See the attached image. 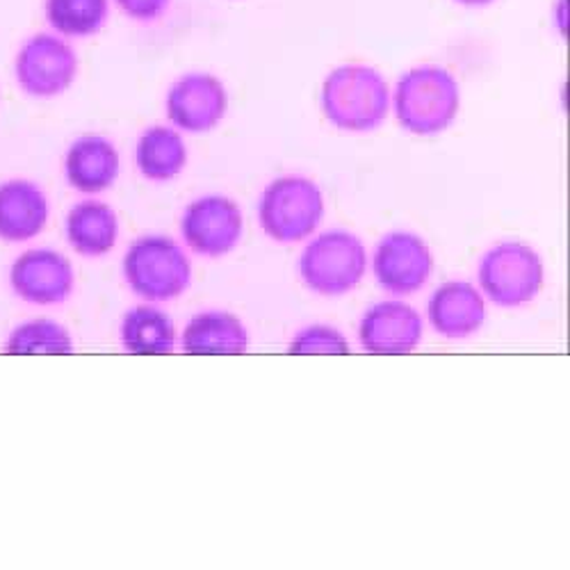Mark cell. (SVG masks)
I'll return each instance as SVG.
<instances>
[{
	"instance_id": "obj_1",
	"label": "cell",
	"mask_w": 570,
	"mask_h": 570,
	"mask_svg": "<svg viewBox=\"0 0 570 570\" xmlns=\"http://www.w3.org/2000/svg\"><path fill=\"white\" fill-rule=\"evenodd\" d=\"M320 106L334 128L370 132L391 115V85L379 69L347 62L326 73L320 89Z\"/></svg>"
},
{
	"instance_id": "obj_2",
	"label": "cell",
	"mask_w": 570,
	"mask_h": 570,
	"mask_svg": "<svg viewBox=\"0 0 570 570\" xmlns=\"http://www.w3.org/2000/svg\"><path fill=\"white\" fill-rule=\"evenodd\" d=\"M397 124L417 137L445 132L459 117L461 87L454 73L439 65H420L400 76L391 91Z\"/></svg>"
},
{
	"instance_id": "obj_3",
	"label": "cell",
	"mask_w": 570,
	"mask_h": 570,
	"mask_svg": "<svg viewBox=\"0 0 570 570\" xmlns=\"http://www.w3.org/2000/svg\"><path fill=\"white\" fill-rule=\"evenodd\" d=\"M124 278L141 299L171 302L193 283V265L171 237L147 235L135 240L126 252Z\"/></svg>"
},
{
	"instance_id": "obj_4",
	"label": "cell",
	"mask_w": 570,
	"mask_h": 570,
	"mask_svg": "<svg viewBox=\"0 0 570 570\" xmlns=\"http://www.w3.org/2000/svg\"><path fill=\"white\" fill-rule=\"evenodd\" d=\"M367 252L361 237L345 228H331L306 245L299 274L315 295L341 297L354 291L365 276Z\"/></svg>"
},
{
	"instance_id": "obj_5",
	"label": "cell",
	"mask_w": 570,
	"mask_h": 570,
	"mask_svg": "<svg viewBox=\"0 0 570 570\" xmlns=\"http://www.w3.org/2000/svg\"><path fill=\"white\" fill-rule=\"evenodd\" d=\"M324 217V197L315 180L306 176H281L261 197L258 219L263 230L281 245L306 240Z\"/></svg>"
},
{
	"instance_id": "obj_6",
	"label": "cell",
	"mask_w": 570,
	"mask_h": 570,
	"mask_svg": "<svg viewBox=\"0 0 570 570\" xmlns=\"http://www.w3.org/2000/svg\"><path fill=\"white\" fill-rule=\"evenodd\" d=\"M80 60L69 39L56 32L28 37L14 58V78L32 99H56L76 82Z\"/></svg>"
},
{
	"instance_id": "obj_7",
	"label": "cell",
	"mask_w": 570,
	"mask_h": 570,
	"mask_svg": "<svg viewBox=\"0 0 570 570\" xmlns=\"http://www.w3.org/2000/svg\"><path fill=\"white\" fill-rule=\"evenodd\" d=\"M478 278L482 293L498 306L515 308L537 299L543 288L541 256L525 243H502L484 254Z\"/></svg>"
},
{
	"instance_id": "obj_8",
	"label": "cell",
	"mask_w": 570,
	"mask_h": 570,
	"mask_svg": "<svg viewBox=\"0 0 570 570\" xmlns=\"http://www.w3.org/2000/svg\"><path fill=\"white\" fill-rule=\"evenodd\" d=\"M165 112L169 124L189 135L215 130L228 112V89L208 71H189L176 78L167 91Z\"/></svg>"
},
{
	"instance_id": "obj_9",
	"label": "cell",
	"mask_w": 570,
	"mask_h": 570,
	"mask_svg": "<svg viewBox=\"0 0 570 570\" xmlns=\"http://www.w3.org/2000/svg\"><path fill=\"white\" fill-rule=\"evenodd\" d=\"M245 230L243 210L224 195H208L189 204L180 219L187 247L199 256L219 258L230 254Z\"/></svg>"
},
{
	"instance_id": "obj_10",
	"label": "cell",
	"mask_w": 570,
	"mask_h": 570,
	"mask_svg": "<svg viewBox=\"0 0 570 570\" xmlns=\"http://www.w3.org/2000/svg\"><path fill=\"white\" fill-rule=\"evenodd\" d=\"M372 272L379 285L391 295H413L430 281L434 272V256L420 235L395 230L379 243Z\"/></svg>"
},
{
	"instance_id": "obj_11",
	"label": "cell",
	"mask_w": 570,
	"mask_h": 570,
	"mask_svg": "<svg viewBox=\"0 0 570 570\" xmlns=\"http://www.w3.org/2000/svg\"><path fill=\"white\" fill-rule=\"evenodd\" d=\"M12 291L28 304L53 306L73 293V265L56 249H30L10 269Z\"/></svg>"
},
{
	"instance_id": "obj_12",
	"label": "cell",
	"mask_w": 570,
	"mask_h": 570,
	"mask_svg": "<svg viewBox=\"0 0 570 570\" xmlns=\"http://www.w3.org/2000/svg\"><path fill=\"white\" fill-rule=\"evenodd\" d=\"M358 341L367 354H411L422 341V317L413 306L404 302H379L363 315Z\"/></svg>"
},
{
	"instance_id": "obj_13",
	"label": "cell",
	"mask_w": 570,
	"mask_h": 570,
	"mask_svg": "<svg viewBox=\"0 0 570 570\" xmlns=\"http://www.w3.org/2000/svg\"><path fill=\"white\" fill-rule=\"evenodd\" d=\"M121 169L117 147L104 135L87 132L71 141L65 156L67 183L82 195H99L115 185Z\"/></svg>"
},
{
	"instance_id": "obj_14",
	"label": "cell",
	"mask_w": 570,
	"mask_h": 570,
	"mask_svg": "<svg viewBox=\"0 0 570 570\" xmlns=\"http://www.w3.org/2000/svg\"><path fill=\"white\" fill-rule=\"evenodd\" d=\"M487 317L482 293L468 281H450L432 295L426 320L439 336L468 338L480 331Z\"/></svg>"
},
{
	"instance_id": "obj_15",
	"label": "cell",
	"mask_w": 570,
	"mask_h": 570,
	"mask_svg": "<svg viewBox=\"0 0 570 570\" xmlns=\"http://www.w3.org/2000/svg\"><path fill=\"white\" fill-rule=\"evenodd\" d=\"M46 222H49V199L39 185L23 178L0 185V240H32L46 228Z\"/></svg>"
},
{
	"instance_id": "obj_16",
	"label": "cell",
	"mask_w": 570,
	"mask_h": 570,
	"mask_svg": "<svg viewBox=\"0 0 570 570\" xmlns=\"http://www.w3.org/2000/svg\"><path fill=\"white\" fill-rule=\"evenodd\" d=\"M185 354H210V356H237L249 347L247 326L226 311H206L189 320L183 331Z\"/></svg>"
},
{
	"instance_id": "obj_17",
	"label": "cell",
	"mask_w": 570,
	"mask_h": 570,
	"mask_svg": "<svg viewBox=\"0 0 570 570\" xmlns=\"http://www.w3.org/2000/svg\"><path fill=\"white\" fill-rule=\"evenodd\" d=\"M119 237L117 213L101 202H82L67 215V240L87 258L106 256Z\"/></svg>"
},
{
	"instance_id": "obj_18",
	"label": "cell",
	"mask_w": 570,
	"mask_h": 570,
	"mask_svg": "<svg viewBox=\"0 0 570 570\" xmlns=\"http://www.w3.org/2000/svg\"><path fill=\"white\" fill-rule=\"evenodd\" d=\"M135 165L149 180H171L187 165V145L174 126H151L135 145Z\"/></svg>"
},
{
	"instance_id": "obj_19",
	"label": "cell",
	"mask_w": 570,
	"mask_h": 570,
	"mask_svg": "<svg viewBox=\"0 0 570 570\" xmlns=\"http://www.w3.org/2000/svg\"><path fill=\"white\" fill-rule=\"evenodd\" d=\"M121 345L128 354L163 356L176 347V326L171 317L154 306H135L124 315Z\"/></svg>"
},
{
	"instance_id": "obj_20",
	"label": "cell",
	"mask_w": 570,
	"mask_h": 570,
	"mask_svg": "<svg viewBox=\"0 0 570 570\" xmlns=\"http://www.w3.org/2000/svg\"><path fill=\"white\" fill-rule=\"evenodd\" d=\"M112 0H43V19L65 39L99 35L110 19Z\"/></svg>"
},
{
	"instance_id": "obj_21",
	"label": "cell",
	"mask_w": 570,
	"mask_h": 570,
	"mask_svg": "<svg viewBox=\"0 0 570 570\" xmlns=\"http://www.w3.org/2000/svg\"><path fill=\"white\" fill-rule=\"evenodd\" d=\"M8 354H58L67 356L73 352L69 331L53 320H32L12 331L6 345Z\"/></svg>"
},
{
	"instance_id": "obj_22",
	"label": "cell",
	"mask_w": 570,
	"mask_h": 570,
	"mask_svg": "<svg viewBox=\"0 0 570 570\" xmlns=\"http://www.w3.org/2000/svg\"><path fill=\"white\" fill-rule=\"evenodd\" d=\"M288 352L293 356H313V354H326V356H345L350 354V343L341 334L338 328L326 324H313L295 336Z\"/></svg>"
},
{
	"instance_id": "obj_23",
	"label": "cell",
	"mask_w": 570,
	"mask_h": 570,
	"mask_svg": "<svg viewBox=\"0 0 570 570\" xmlns=\"http://www.w3.org/2000/svg\"><path fill=\"white\" fill-rule=\"evenodd\" d=\"M174 0H112V6L137 23H154L167 14Z\"/></svg>"
},
{
	"instance_id": "obj_24",
	"label": "cell",
	"mask_w": 570,
	"mask_h": 570,
	"mask_svg": "<svg viewBox=\"0 0 570 570\" xmlns=\"http://www.w3.org/2000/svg\"><path fill=\"white\" fill-rule=\"evenodd\" d=\"M566 17H568V0H554L552 3V21L559 26V35H566Z\"/></svg>"
},
{
	"instance_id": "obj_25",
	"label": "cell",
	"mask_w": 570,
	"mask_h": 570,
	"mask_svg": "<svg viewBox=\"0 0 570 570\" xmlns=\"http://www.w3.org/2000/svg\"><path fill=\"white\" fill-rule=\"evenodd\" d=\"M452 3L459 8H468V10H484V8L495 6L498 0H452Z\"/></svg>"
}]
</instances>
